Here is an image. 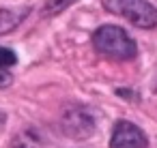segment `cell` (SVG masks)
Returning <instances> with one entry per match:
<instances>
[{
    "label": "cell",
    "instance_id": "1",
    "mask_svg": "<svg viewBox=\"0 0 157 148\" xmlns=\"http://www.w3.org/2000/svg\"><path fill=\"white\" fill-rule=\"evenodd\" d=\"M93 45L95 50L112 60H131L138 54V45L136 41L127 35V30H123L121 26H99L93 35Z\"/></svg>",
    "mask_w": 157,
    "mask_h": 148
},
{
    "label": "cell",
    "instance_id": "2",
    "mask_svg": "<svg viewBox=\"0 0 157 148\" xmlns=\"http://www.w3.org/2000/svg\"><path fill=\"white\" fill-rule=\"evenodd\" d=\"M105 11L125 17L138 28H155L157 26V9L148 0H101Z\"/></svg>",
    "mask_w": 157,
    "mask_h": 148
},
{
    "label": "cell",
    "instance_id": "3",
    "mask_svg": "<svg viewBox=\"0 0 157 148\" xmlns=\"http://www.w3.org/2000/svg\"><path fill=\"white\" fill-rule=\"evenodd\" d=\"M60 129L71 139H88L95 133V116L84 105H69L63 112Z\"/></svg>",
    "mask_w": 157,
    "mask_h": 148
},
{
    "label": "cell",
    "instance_id": "4",
    "mask_svg": "<svg viewBox=\"0 0 157 148\" xmlns=\"http://www.w3.org/2000/svg\"><path fill=\"white\" fill-rule=\"evenodd\" d=\"M110 148H146V135L138 124L118 120L110 135Z\"/></svg>",
    "mask_w": 157,
    "mask_h": 148
},
{
    "label": "cell",
    "instance_id": "5",
    "mask_svg": "<svg viewBox=\"0 0 157 148\" xmlns=\"http://www.w3.org/2000/svg\"><path fill=\"white\" fill-rule=\"evenodd\" d=\"M28 13H30L28 7H20V9H0V35L13 32V30L28 17Z\"/></svg>",
    "mask_w": 157,
    "mask_h": 148
},
{
    "label": "cell",
    "instance_id": "6",
    "mask_svg": "<svg viewBox=\"0 0 157 148\" xmlns=\"http://www.w3.org/2000/svg\"><path fill=\"white\" fill-rule=\"evenodd\" d=\"M11 148H43V139L37 133V129L30 127V129H24L22 133H17L13 137Z\"/></svg>",
    "mask_w": 157,
    "mask_h": 148
},
{
    "label": "cell",
    "instance_id": "7",
    "mask_svg": "<svg viewBox=\"0 0 157 148\" xmlns=\"http://www.w3.org/2000/svg\"><path fill=\"white\" fill-rule=\"evenodd\" d=\"M78 0H48L41 9V17H54L58 13H63L65 9H69L71 5H75Z\"/></svg>",
    "mask_w": 157,
    "mask_h": 148
},
{
    "label": "cell",
    "instance_id": "8",
    "mask_svg": "<svg viewBox=\"0 0 157 148\" xmlns=\"http://www.w3.org/2000/svg\"><path fill=\"white\" fill-rule=\"evenodd\" d=\"M15 62H17V56H15L13 50L0 47V69H11Z\"/></svg>",
    "mask_w": 157,
    "mask_h": 148
},
{
    "label": "cell",
    "instance_id": "9",
    "mask_svg": "<svg viewBox=\"0 0 157 148\" xmlns=\"http://www.w3.org/2000/svg\"><path fill=\"white\" fill-rule=\"evenodd\" d=\"M13 82V73L11 69H0V88H7Z\"/></svg>",
    "mask_w": 157,
    "mask_h": 148
}]
</instances>
